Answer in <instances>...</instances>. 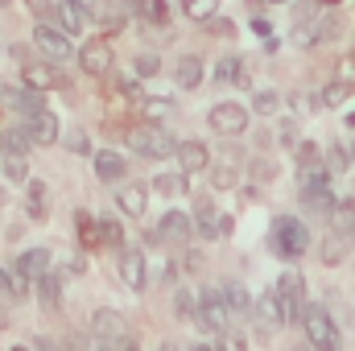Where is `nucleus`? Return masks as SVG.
<instances>
[{
  "label": "nucleus",
  "mask_w": 355,
  "mask_h": 351,
  "mask_svg": "<svg viewBox=\"0 0 355 351\" xmlns=\"http://www.w3.org/2000/svg\"><path fill=\"white\" fill-rule=\"evenodd\" d=\"M157 351H178V348H174V343H162V348H157Z\"/></svg>",
  "instance_id": "56"
},
{
  "label": "nucleus",
  "mask_w": 355,
  "mask_h": 351,
  "mask_svg": "<svg viewBox=\"0 0 355 351\" xmlns=\"http://www.w3.org/2000/svg\"><path fill=\"white\" fill-rule=\"evenodd\" d=\"M170 108H174V103H170L166 95H162V99H157V95H145V99H141V112H145V120H153V124H157L162 116H170Z\"/></svg>",
  "instance_id": "39"
},
{
  "label": "nucleus",
  "mask_w": 355,
  "mask_h": 351,
  "mask_svg": "<svg viewBox=\"0 0 355 351\" xmlns=\"http://www.w3.org/2000/svg\"><path fill=\"white\" fill-rule=\"evenodd\" d=\"M25 132H29L33 145H54V141L62 137V124H58V116H54L50 108H42V112L25 116Z\"/></svg>",
  "instance_id": "16"
},
{
  "label": "nucleus",
  "mask_w": 355,
  "mask_h": 351,
  "mask_svg": "<svg viewBox=\"0 0 355 351\" xmlns=\"http://www.w3.org/2000/svg\"><path fill=\"white\" fill-rule=\"evenodd\" d=\"M145 207H149V190H145L141 182H128V186H120V190H116V211H120V215L141 219V215H145Z\"/></svg>",
  "instance_id": "22"
},
{
  "label": "nucleus",
  "mask_w": 355,
  "mask_h": 351,
  "mask_svg": "<svg viewBox=\"0 0 355 351\" xmlns=\"http://www.w3.org/2000/svg\"><path fill=\"white\" fill-rule=\"evenodd\" d=\"M37 302H42V310L46 314H58L62 310V273H54V268H46L42 277H37Z\"/></svg>",
  "instance_id": "23"
},
{
  "label": "nucleus",
  "mask_w": 355,
  "mask_h": 351,
  "mask_svg": "<svg viewBox=\"0 0 355 351\" xmlns=\"http://www.w3.org/2000/svg\"><path fill=\"white\" fill-rule=\"evenodd\" d=\"M0 298L4 302H17V281H12V273L0 264Z\"/></svg>",
  "instance_id": "44"
},
{
  "label": "nucleus",
  "mask_w": 355,
  "mask_h": 351,
  "mask_svg": "<svg viewBox=\"0 0 355 351\" xmlns=\"http://www.w3.org/2000/svg\"><path fill=\"white\" fill-rule=\"evenodd\" d=\"M67 273H71V277H79V273H87V261H83V252H75V257H67Z\"/></svg>",
  "instance_id": "47"
},
{
  "label": "nucleus",
  "mask_w": 355,
  "mask_h": 351,
  "mask_svg": "<svg viewBox=\"0 0 355 351\" xmlns=\"http://www.w3.org/2000/svg\"><path fill=\"white\" fill-rule=\"evenodd\" d=\"M4 198H8V194H4V182H0V207H4Z\"/></svg>",
  "instance_id": "57"
},
{
  "label": "nucleus",
  "mask_w": 355,
  "mask_h": 351,
  "mask_svg": "<svg viewBox=\"0 0 355 351\" xmlns=\"http://www.w3.org/2000/svg\"><path fill=\"white\" fill-rule=\"evenodd\" d=\"M0 99H4V108H12L17 116H33V112H42V108H46V91L29 87L25 79H21V83L0 87Z\"/></svg>",
  "instance_id": "12"
},
{
  "label": "nucleus",
  "mask_w": 355,
  "mask_h": 351,
  "mask_svg": "<svg viewBox=\"0 0 355 351\" xmlns=\"http://www.w3.org/2000/svg\"><path fill=\"white\" fill-rule=\"evenodd\" d=\"M248 4L257 8V4H285V0H248Z\"/></svg>",
  "instance_id": "54"
},
{
  "label": "nucleus",
  "mask_w": 355,
  "mask_h": 351,
  "mask_svg": "<svg viewBox=\"0 0 355 351\" xmlns=\"http://www.w3.org/2000/svg\"><path fill=\"white\" fill-rule=\"evenodd\" d=\"M25 215H29L33 223H42V219L50 215V186H46L42 178H29V182H25Z\"/></svg>",
  "instance_id": "24"
},
{
  "label": "nucleus",
  "mask_w": 355,
  "mask_h": 351,
  "mask_svg": "<svg viewBox=\"0 0 355 351\" xmlns=\"http://www.w3.org/2000/svg\"><path fill=\"white\" fill-rule=\"evenodd\" d=\"M194 232L202 240H223V236H232V215L219 211L211 198H198L194 203Z\"/></svg>",
  "instance_id": "9"
},
{
  "label": "nucleus",
  "mask_w": 355,
  "mask_h": 351,
  "mask_svg": "<svg viewBox=\"0 0 355 351\" xmlns=\"http://www.w3.org/2000/svg\"><path fill=\"white\" fill-rule=\"evenodd\" d=\"M132 149H137L141 157H149V162H166V157H174L178 137L153 124V128H145V132H137V137H132Z\"/></svg>",
  "instance_id": "11"
},
{
  "label": "nucleus",
  "mask_w": 355,
  "mask_h": 351,
  "mask_svg": "<svg viewBox=\"0 0 355 351\" xmlns=\"http://www.w3.org/2000/svg\"><path fill=\"white\" fill-rule=\"evenodd\" d=\"M347 124H352V128H355V112H352V116H347Z\"/></svg>",
  "instance_id": "59"
},
{
  "label": "nucleus",
  "mask_w": 355,
  "mask_h": 351,
  "mask_svg": "<svg viewBox=\"0 0 355 351\" xmlns=\"http://www.w3.org/2000/svg\"><path fill=\"white\" fill-rule=\"evenodd\" d=\"M174 157H178V170H182V174H190V178L211 170V149H207L202 141H178Z\"/></svg>",
  "instance_id": "15"
},
{
  "label": "nucleus",
  "mask_w": 355,
  "mask_h": 351,
  "mask_svg": "<svg viewBox=\"0 0 355 351\" xmlns=\"http://www.w3.org/2000/svg\"><path fill=\"white\" fill-rule=\"evenodd\" d=\"M79 71L91 75V79H103L107 71H112V46L103 42V37H91L87 46H79Z\"/></svg>",
  "instance_id": "13"
},
{
  "label": "nucleus",
  "mask_w": 355,
  "mask_h": 351,
  "mask_svg": "<svg viewBox=\"0 0 355 351\" xmlns=\"http://www.w3.org/2000/svg\"><path fill=\"white\" fill-rule=\"evenodd\" d=\"M120 281H124L132 293H141V289H145V252H141V248H132V244H124V248H120Z\"/></svg>",
  "instance_id": "18"
},
{
  "label": "nucleus",
  "mask_w": 355,
  "mask_h": 351,
  "mask_svg": "<svg viewBox=\"0 0 355 351\" xmlns=\"http://www.w3.org/2000/svg\"><path fill=\"white\" fill-rule=\"evenodd\" d=\"M339 29H343L339 17H335L331 8H322V12H314L310 21H297V29H293V46L314 50V46H322V42H335Z\"/></svg>",
  "instance_id": "5"
},
{
  "label": "nucleus",
  "mask_w": 355,
  "mask_h": 351,
  "mask_svg": "<svg viewBox=\"0 0 355 351\" xmlns=\"http://www.w3.org/2000/svg\"><path fill=\"white\" fill-rule=\"evenodd\" d=\"M67 149H71V153H95L91 141H87V132H71V137H67Z\"/></svg>",
  "instance_id": "45"
},
{
  "label": "nucleus",
  "mask_w": 355,
  "mask_h": 351,
  "mask_svg": "<svg viewBox=\"0 0 355 351\" xmlns=\"http://www.w3.org/2000/svg\"><path fill=\"white\" fill-rule=\"evenodd\" d=\"M95 351H120V343H95Z\"/></svg>",
  "instance_id": "53"
},
{
  "label": "nucleus",
  "mask_w": 355,
  "mask_h": 351,
  "mask_svg": "<svg viewBox=\"0 0 355 351\" xmlns=\"http://www.w3.org/2000/svg\"><path fill=\"white\" fill-rule=\"evenodd\" d=\"M4 162H0V174L8 178V182H29V157H17V153H0Z\"/></svg>",
  "instance_id": "35"
},
{
  "label": "nucleus",
  "mask_w": 355,
  "mask_h": 351,
  "mask_svg": "<svg viewBox=\"0 0 355 351\" xmlns=\"http://www.w3.org/2000/svg\"><path fill=\"white\" fill-rule=\"evenodd\" d=\"M252 310H257V323H261L265 331L285 327V310H281V298H277V289H272V285H268L265 293L257 298V306H252Z\"/></svg>",
  "instance_id": "25"
},
{
  "label": "nucleus",
  "mask_w": 355,
  "mask_h": 351,
  "mask_svg": "<svg viewBox=\"0 0 355 351\" xmlns=\"http://www.w3.org/2000/svg\"><path fill=\"white\" fill-rule=\"evenodd\" d=\"M335 203H339V198H335L331 186H306V190H302V207H306L310 215H331Z\"/></svg>",
  "instance_id": "27"
},
{
  "label": "nucleus",
  "mask_w": 355,
  "mask_h": 351,
  "mask_svg": "<svg viewBox=\"0 0 355 351\" xmlns=\"http://www.w3.org/2000/svg\"><path fill=\"white\" fill-rule=\"evenodd\" d=\"M132 71H137L141 79H153V75L162 71V58H153V54H141V58L132 62Z\"/></svg>",
  "instance_id": "43"
},
{
  "label": "nucleus",
  "mask_w": 355,
  "mask_h": 351,
  "mask_svg": "<svg viewBox=\"0 0 355 351\" xmlns=\"http://www.w3.org/2000/svg\"><path fill=\"white\" fill-rule=\"evenodd\" d=\"M178 8L190 17V21H198V25H207L215 12H219V0H178Z\"/></svg>",
  "instance_id": "34"
},
{
  "label": "nucleus",
  "mask_w": 355,
  "mask_h": 351,
  "mask_svg": "<svg viewBox=\"0 0 355 351\" xmlns=\"http://www.w3.org/2000/svg\"><path fill=\"white\" fill-rule=\"evenodd\" d=\"M327 157H331L327 166H331L335 174H343V170H352V166H355V153L347 149V145H343V141H335V145L327 149Z\"/></svg>",
  "instance_id": "38"
},
{
  "label": "nucleus",
  "mask_w": 355,
  "mask_h": 351,
  "mask_svg": "<svg viewBox=\"0 0 355 351\" xmlns=\"http://www.w3.org/2000/svg\"><path fill=\"white\" fill-rule=\"evenodd\" d=\"M29 149H33V141H29L25 124H8V128H0V153H17V157H29Z\"/></svg>",
  "instance_id": "28"
},
{
  "label": "nucleus",
  "mask_w": 355,
  "mask_h": 351,
  "mask_svg": "<svg viewBox=\"0 0 355 351\" xmlns=\"http://www.w3.org/2000/svg\"><path fill=\"white\" fill-rule=\"evenodd\" d=\"M137 17H141L145 25L166 29V21H170V4H166V0H137Z\"/></svg>",
  "instance_id": "30"
},
{
  "label": "nucleus",
  "mask_w": 355,
  "mask_h": 351,
  "mask_svg": "<svg viewBox=\"0 0 355 351\" xmlns=\"http://www.w3.org/2000/svg\"><path fill=\"white\" fill-rule=\"evenodd\" d=\"M277 132H281V145H297V124H293V120H289V124H281Z\"/></svg>",
  "instance_id": "48"
},
{
  "label": "nucleus",
  "mask_w": 355,
  "mask_h": 351,
  "mask_svg": "<svg viewBox=\"0 0 355 351\" xmlns=\"http://www.w3.org/2000/svg\"><path fill=\"white\" fill-rule=\"evenodd\" d=\"M215 79L219 83H248V71H244V58L240 54H232V58H219V67H215Z\"/></svg>",
  "instance_id": "29"
},
{
  "label": "nucleus",
  "mask_w": 355,
  "mask_h": 351,
  "mask_svg": "<svg viewBox=\"0 0 355 351\" xmlns=\"http://www.w3.org/2000/svg\"><path fill=\"white\" fill-rule=\"evenodd\" d=\"M198 327L211 335H232V306L223 298V289H202L198 293Z\"/></svg>",
  "instance_id": "4"
},
{
  "label": "nucleus",
  "mask_w": 355,
  "mask_h": 351,
  "mask_svg": "<svg viewBox=\"0 0 355 351\" xmlns=\"http://www.w3.org/2000/svg\"><path fill=\"white\" fill-rule=\"evenodd\" d=\"M198 264H202V257H198V252H182V268H186V273H194Z\"/></svg>",
  "instance_id": "49"
},
{
  "label": "nucleus",
  "mask_w": 355,
  "mask_h": 351,
  "mask_svg": "<svg viewBox=\"0 0 355 351\" xmlns=\"http://www.w3.org/2000/svg\"><path fill=\"white\" fill-rule=\"evenodd\" d=\"M50 268V248H25L12 261V281H17V298L29 293V285H37V277Z\"/></svg>",
  "instance_id": "10"
},
{
  "label": "nucleus",
  "mask_w": 355,
  "mask_h": 351,
  "mask_svg": "<svg viewBox=\"0 0 355 351\" xmlns=\"http://www.w3.org/2000/svg\"><path fill=\"white\" fill-rule=\"evenodd\" d=\"M33 46H37L50 62H67V58H75V54H79V50H75V42H71V33H67L62 25H50V21L33 25Z\"/></svg>",
  "instance_id": "7"
},
{
  "label": "nucleus",
  "mask_w": 355,
  "mask_h": 351,
  "mask_svg": "<svg viewBox=\"0 0 355 351\" xmlns=\"http://www.w3.org/2000/svg\"><path fill=\"white\" fill-rule=\"evenodd\" d=\"M277 298H281V310H285V327H293V323H302V314H306V281H302V273L297 268H285L281 277H277Z\"/></svg>",
  "instance_id": "6"
},
{
  "label": "nucleus",
  "mask_w": 355,
  "mask_h": 351,
  "mask_svg": "<svg viewBox=\"0 0 355 351\" xmlns=\"http://www.w3.org/2000/svg\"><path fill=\"white\" fill-rule=\"evenodd\" d=\"M99 240H103L107 248H116V252H120V248L128 244L124 223H120V219H112V215H99Z\"/></svg>",
  "instance_id": "32"
},
{
  "label": "nucleus",
  "mask_w": 355,
  "mask_h": 351,
  "mask_svg": "<svg viewBox=\"0 0 355 351\" xmlns=\"http://www.w3.org/2000/svg\"><path fill=\"white\" fill-rule=\"evenodd\" d=\"M223 298H227L232 314H248V310H252V298H248V289H244L240 281H227V285H223Z\"/></svg>",
  "instance_id": "37"
},
{
  "label": "nucleus",
  "mask_w": 355,
  "mask_h": 351,
  "mask_svg": "<svg viewBox=\"0 0 355 351\" xmlns=\"http://www.w3.org/2000/svg\"><path fill=\"white\" fill-rule=\"evenodd\" d=\"M75 228H79V244H83V248H99V244H103V240H99V219H91L87 211L75 215Z\"/></svg>",
  "instance_id": "36"
},
{
  "label": "nucleus",
  "mask_w": 355,
  "mask_h": 351,
  "mask_svg": "<svg viewBox=\"0 0 355 351\" xmlns=\"http://www.w3.org/2000/svg\"><path fill=\"white\" fill-rule=\"evenodd\" d=\"M174 310H178V318H194V314H198V298H194L190 289H178L174 293Z\"/></svg>",
  "instance_id": "41"
},
{
  "label": "nucleus",
  "mask_w": 355,
  "mask_h": 351,
  "mask_svg": "<svg viewBox=\"0 0 355 351\" xmlns=\"http://www.w3.org/2000/svg\"><path fill=\"white\" fill-rule=\"evenodd\" d=\"M207 178H211L215 190H232V186H240V166L236 162H219V166L207 170Z\"/></svg>",
  "instance_id": "33"
},
{
  "label": "nucleus",
  "mask_w": 355,
  "mask_h": 351,
  "mask_svg": "<svg viewBox=\"0 0 355 351\" xmlns=\"http://www.w3.org/2000/svg\"><path fill=\"white\" fill-rule=\"evenodd\" d=\"M355 248V198H339L327 215V240L318 248L322 264H343Z\"/></svg>",
  "instance_id": "1"
},
{
  "label": "nucleus",
  "mask_w": 355,
  "mask_h": 351,
  "mask_svg": "<svg viewBox=\"0 0 355 351\" xmlns=\"http://www.w3.org/2000/svg\"><path fill=\"white\" fill-rule=\"evenodd\" d=\"M157 232H162V240H166V244L182 248V244L194 236V219H190L186 211H166V215H162V223H157Z\"/></svg>",
  "instance_id": "19"
},
{
  "label": "nucleus",
  "mask_w": 355,
  "mask_h": 351,
  "mask_svg": "<svg viewBox=\"0 0 355 351\" xmlns=\"http://www.w3.org/2000/svg\"><path fill=\"white\" fill-rule=\"evenodd\" d=\"M322 4H327V8H335V4H339V0H322Z\"/></svg>",
  "instance_id": "58"
},
{
  "label": "nucleus",
  "mask_w": 355,
  "mask_h": 351,
  "mask_svg": "<svg viewBox=\"0 0 355 351\" xmlns=\"http://www.w3.org/2000/svg\"><path fill=\"white\" fill-rule=\"evenodd\" d=\"M33 348H37V351H62L54 339H50V335H37V339H33Z\"/></svg>",
  "instance_id": "50"
},
{
  "label": "nucleus",
  "mask_w": 355,
  "mask_h": 351,
  "mask_svg": "<svg viewBox=\"0 0 355 351\" xmlns=\"http://www.w3.org/2000/svg\"><path fill=\"white\" fill-rule=\"evenodd\" d=\"M252 174L257 178H272V162H261V157H257V162H252Z\"/></svg>",
  "instance_id": "51"
},
{
  "label": "nucleus",
  "mask_w": 355,
  "mask_h": 351,
  "mask_svg": "<svg viewBox=\"0 0 355 351\" xmlns=\"http://www.w3.org/2000/svg\"><path fill=\"white\" fill-rule=\"evenodd\" d=\"M12 351H29V348H12Z\"/></svg>",
  "instance_id": "60"
},
{
  "label": "nucleus",
  "mask_w": 355,
  "mask_h": 351,
  "mask_svg": "<svg viewBox=\"0 0 355 351\" xmlns=\"http://www.w3.org/2000/svg\"><path fill=\"white\" fill-rule=\"evenodd\" d=\"M202 79H207V71H202V58H198V54L178 58V67H174V83H178V87H182V91H194Z\"/></svg>",
  "instance_id": "26"
},
{
  "label": "nucleus",
  "mask_w": 355,
  "mask_h": 351,
  "mask_svg": "<svg viewBox=\"0 0 355 351\" xmlns=\"http://www.w3.org/2000/svg\"><path fill=\"white\" fill-rule=\"evenodd\" d=\"M120 351H137V343H132V339H124V343H120Z\"/></svg>",
  "instance_id": "55"
},
{
  "label": "nucleus",
  "mask_w": 355,
  "mask_h": 351,
  "mask_svg": "<svg viewBox=\"0 0 355 351\" xmlns=\"http://www.w3.org/2000/svg\"><path fill=\"white\" fill-rule=\"evenodd\" d=\"M302 331H306V343H310L314 351H343L339 323L331 318L327 306H306V314H302Z\"/></svg>",
  "instance_id": "3"
},
{
  "label": "nucleus",
  "mask_w": 355,
  "mask_h": 351,
  "mask_svg": "<svg viewBox=\"0 0 355 351\" xmlns=\"http://www.w3.org/2000/svg\"><path fill=\"white\" fill-rule=\"evenodd\" d=\"M54 17L67 33H83L91 25V8L83 0H54Z\"/></svg>",
  "instance_id": "20"
},
{
  "label": "nucleus",
  "mask_w": 355,
  "mask_h": 351,
  "mask_svg": "<svg viewBox=\"0 0 355 351\" xmlns=\"http://www.w3.org/2000/svg\"><path fill=\"white\" fill-rule=\"evenodd\" d=\"M252 33H261V37H268V33H272V25H268L265 17H252Z\"/></svg>",
  "instance_id": "52"
},
{
  "label": "nucleus",
  "mask_w": 355,
  "mask_h": 351,
  "mask_svg": "<svg viewBox=\"0 0 355 351\" xmlns=\"http://www.w3.org/2000/svg\"><path fill=\"white\" fill-rule=\"evenodd\" d=\"M277 108H281V95H277V91H257V95H252V112H257V116H272V112H277Z\"/></svg>",
  "instance_id": "40"
},
{
  "label": "nucleus",
  "mask_w": 355,
  "mask_h": 351,
  "mask_svg": "<svg viewBox=\"0 0 355 351\" xmlns=\"http://www.w3.org/2000/svg\"><path fill=\"white\" fill-rule=\"evenodd\" d=\"M116 87L124 91L128 99H145V91H141V75H137V71H128V75H120V79H116Z\"/></svg>",
  "instance_id": "42"
},
{
  "label": "nucleus",
  "mask_w": 355,
  "mask_h": 351,
  "mask_svg": "<svg viewBox=\"0 0 355 351\" xmlns=\"http://www.w3.org/2000/svg\"><path fill=\"white\" fill-rule=\"evenodd\" d=\"M0 4H4V0H0Z\"/></svg>",
  "instance_id": "61"
},
{
  "label": "nucleus",
  "mask_w": 355,
  "mask_h": 351,
  "mask_svg": "<svg viewBox=\"0 0 355 351\" xmlns=\"http://www.w3.org/2000/svg\"><path fill=\"white\" fill-rule=\"evenodd\" d=\"M91 335L99 339V343H124L128 339V323H124V314L120 310H95L91 314Z\"/></svg>",
  "instance_id": "14"
},
{
  "label": "nucleus",
  "mask_w": 355,
  "mask_h": 351,
  "mask_svg": "<svg viewBox=\"0 0 355 351\" xmlns=\"http://www.w3.org/2000/svg\"><path fill=\"white\" fill-rule=\"evenodd\" d=\"M21 79H25L29 87H37V91L62 87V75L50 67V58H25V62H21Z\"/></svg>",
  "instance_id": "17"
},
{
  "label": "nucleus",
  "mask_w": 355,
  "mask_h": 351,
  "mask_svg": "<svg viewBox=\"0 0 355 351\" xmlns=\"http://www.w3.org/2000/svg\"><path fill=\"white\" fill-rule=\"evenodd\" d=\"M207 33H211V37H227V33H232V21H219V12H215V17L207 21Z\"/></svg>",
  "instance_id": "46"
},
{
  "label": "nucleus",
  "mask_w": 355,
  "mask_h": 351,
  "mask_svg": "<svg viewBox=\"0 0 355 351\" xmlns=\"http://www.w3.org/2000/svg\"><path fill=\"white\" fill-rule=\"evenodd\" d=\"M149 186H153L157 194H166V198H182L186 186H190V174H182V170H178V174H157Z\"/></svg>",
  "instance_id": "31"
},
{
  "label": "nucleus",
  "mask_w": 355,
  "mask_h": 351,
  "mask_svg": "<svg viewBox=\"0 0 355 351\" xmlns=\"http://www.w3.org/2000/svg\"><path fill=\"white\" fill-rule=\"evenodd\" d=\"M268 244L281 261H297V257L310 252V228L297 215H277L272 228H268Z\"/></svg>",
  "instance_id": "2"
},
{
  "label": "nucleus",
  "mask_w": 355,
  "mask_h": 351,
  "mask_svg": "<svg viewBox=\"0 0 355 351\" xmlns=\"http://www.w3.org/2000/svg\"><path fill=\"white\" fill-rule=\"evenodd\" d=\"M207 124H211V132H219V137H244V132H248V108L236 103V99H219V103L207 112Z\"/></svg>",
  "instance_id": "8"
},
{
  "label": "nucleus",
  "mask_w": 355,
  "mask_h": 351,
  "mask_svg": "<svg viewBox=\"0 0 355 351\" xmlns=\"http://www.w3.org/2000/svg\"><path fill=\"white\" fill-rule=\"evenodd\" d=\"M352 153H355V149H352Z\"/></svg>",
  "instance_id": "62"
},
{
  "label": "nucleus",
  "mask_w": 355,
  "mask_h": 351,
  "mask_svg": "<svg viewBox=\"0 0 355 351\" xmlns=\"http://www.w3.org/2000/svg\"><path fill=\"white\" fill-rule=\"evenodd\" d=\"M91 170L99 182H120V178L128 174V162H124V153H116V149H95L91 153Z\"/></svg>",
  "instance_id": "21"
}]
</instances>
